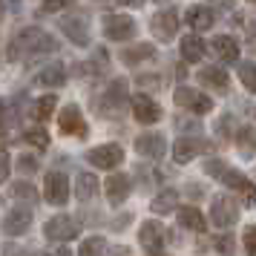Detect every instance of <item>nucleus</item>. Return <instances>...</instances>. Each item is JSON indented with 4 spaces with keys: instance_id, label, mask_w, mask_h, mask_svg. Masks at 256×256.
<instances>
[{
    "instance_id": "1",
    "label": "nucleus",
    "mask_w": 256,
    "mask_h": 256,
    "mask_svg": "<svg viewBox=\"0 0 256 256\" xmlns=\"http://www.w3.org/2000/svg\"><path fill=\"white\" fill-rule=\"evenodd\" d=\"M55 49H58V44H55V38L49 35V32L38 29V26H26V29H20L12 38V44L6 46V58L20 60L24 55H46V52H55Z\"/></svg>"
},
{
    "instance_id": "2",
    "label": "nucleus",
    "mask_w": 256,
    "mask_h": 256,
    "mask_svg": "<svg viewBox=\"0 0 256 256\" xmlns=\"http://www.w3.org/2000/svg\"><path fill=\"white\" fill-rule=\"evenodd\" d=\"M204 173H208L210 178L222 182L224 187L236 190V193L242 196L244 208H256V184L248 178V176H242L239 170H230L222 158H208V162H204Z\"/></svg>"
},
{
    "instance_id": "3",
    "label": "nucleus",
    "mask_w": 256,
    "mask_h": 256,
    "mask_svg": "<svg viewBox=\"0 0 256 256\" xmlns=\"http://www.w3.org/2000/svg\"><path fill=\"white\" fill-rule=\"evenodd\" d=\"M95 104H98V112L106 116V118L121 116V110H124V104H127V81H124V78H116L104 92L98 95Z\"/></svg>"
},
{
    "instance_id": "4",
    "label": "nucleus",
    "mask_w": 256,
    "mask_h": 256,
    "mask_svg": "<svg viewBox=\"0 0 256 256\" xmlns=\"http://www.w3.org/2000/svg\"><path fill=\"white\" fill-rule=\"evenodd\" d=\"M239 219V204L224 193H216L210 198V224L213 228H233V222Z\"/></svg>"
},
{
    "instance_id": "5",
    "label": "nucleus",
    "mask_w": 256,
    "mask_h": 256,
    "mask_svg": "<svg viewBox=\"0 0 256 256\" xmlns=\"http://www.w3.org/2000/svg\"><path fill=\"white\" fill-rule=\"evenodd\" d=\"M78 233H81L78 219H72L66 213H58V216H52V219L44 224V236H46L49 242H70Z\"/></svg>"
},
{
    "instance_id": "6",
    "label": "nucleus",
    "mask_w": 256,
    "mask_h": 256,
    "mask_svg": "<svg viewBox=\"0 0 256 256\" xmlns=\"http://www.w3.org/2000/svg\"><path fill=\"white\" fill-rule=\"evenodd\" d=\"M86 162L92 164L95 170H116L124 162V147L121 144H101V147H92L86 152Z\"/></svg>"
},
{
    "instance_id": "7",
    "label": "nucleus",
    "mask_w": 256,
    "mask_h": 256,
    "mask_svg": "<svg viewBox=\"0 0 256 256\" xmlns=\"http://www.w3.org/2000/svg\"><path fill=\"white\" fill-rule=\"evenodd\" d=\"M173 101L178 106H184L187 112H193V116H204L213 110V101H210V95L198 92V90H190V86H178L173 95Z\"/></svg>"
},
{
    "instance_id": "8",
    "label": "nucleus",
    "mask_w": 256,
    "mask_h": 256,
    "mask_svg": "<svg viewBox=\"0 0 256 256\" xmlns=\"http://www.w3.org/2000/svg\"><path fill=\"white\" fill-rule=\"evenodd\" d=\"M104 35L106 40H132L136 38V20L130 14H106L104 18Z\"/></svg>"
},
{
    "instance_id": "9",
    "label": "nucleus",
    "mask_w": 256,
    "mask_h": 256,
    "mask_svg": "<svg viewBox=\"0 0 256 256\" xmlns=\"http://www.w3.org/2000/svg\"><path fill=\"white\" fill-rule=\"evenodd\" d=\"M58 130L64 136H72V138H86V121H84V112L75 104H66L58 112Z\"/></svg>"
},
{
    "instance_id": "10",
    "label": "nucleus",
    "mask_w": 256,
    "mask_h": 256,
    "mask_svg": "<svg viewBox=\"0 0 256 256\" xmlns=\"http://www.w3.org/2000/svg\"><path fill=\"white\" fill-rule=\"evenodd\" d=\"M29 224H32V208L29 204H14L3 219V233L6 236H24L29 230Z\"/></svg>"
},
{
    "instance_id": "11",
    "label": "nucleus",
    "mask_w": 256,
    "mask_h": 256,
    "mask_svg": "<svg viewBox=\"0 0 256 256\" xmlns=\"http://www.w3.org/2000/svg\"><path fill=\"white\" fill-rule=\"evenodd\" d=\"M130 106H132V116L138 124H156V121H162V106L152 101L150 95H132L130 98Z\"/></svg>"
},
{
    "instance_id": "12",
    "label": "nucleus",
    "mask_w": 256,
    "mask_h": 256,
    "mask_svg": "<svg viewBox=\"0 0 256 256\" xmlns=\"http://www.w3.org/2000/svg\"><path fill=\"white\" fill-rule=\"evenodd\" d=\"M104 193H106V202L110 204H124L130 198V193H132V178H130L127 173H116V176H110L104 182Z\"/></svg>"
},
{
    "instance_id": "13",
    "label": "nucleus",
    "mask_w": 256,
    "mask_h": 256,
    "mask_svg": "<svg viewBox=\"0 0 256 256\" xmlns=\"http://www.w3.org/2000/svg\"><path fill=\"white\" fill-rule=\"evenodd\" d=\"M178 24H182V20H178V12H176V9H164V12L152 14L150 29L158 40H173L176 32H178Z\"/></svg>"
},
{
    "instance_id": "14",
    "label": "nucleus",
    "mask_w": 256,
    "mask_h": 256,
    "mask_svg": "<svg viewBox=\"0 0 256 256\" xmlns=\"http://www.w3.org/2000/svg\"><path fill=\"white\" fill-rule=\"evenodd\" d=\"M208 150H210V144L204 138H198V136H184V138L176 141L173 158L178 164H187V162H193L196 156H202V152H208Z\"/></svg>"
},
{
    "instance_id": "15",
    "label": "nucleus",
    "mask_w": 256,
    "mask_h": 256,
    "mask_svg": "<svg viewBox=\"0 0 256 256\" xmlns=\"http://www.w3.org/2000/svg\"><path fill=\"white\" fill-rule=\"evenodd\" d=\"M138 242L144 250H150V254H158L167 242V230H164V224L158 222H141L138 228Z\"/></svg>"
},
{
    "instance_id": "16",
    "label": "nucleus",
    "mask_w": 256,
    "mask_h": 256,
    "mask_svg": "<svg viewBox=\"0 0 256 256\" xmlns=\"http://www.w3.org/2000/svg\"><path fill=\"white\" fill-rule=\"evenodd\" d=\"M136 152H138L141 158H162L164 152H167V141H164L162 132H141L138 138H136Z\"/></svg>"
},
{
    "instance_id": "17",
    "label": "nucleus",
    "mask_w": 256,
    "mask_h": 256,
    "mask_svg": "<svg viewBox=\"0 0 256 256\" xmlns=\"http://www.w3.org/2000/svg\"><path fill=\"white\" fill-rule=\"evenodd\" d=\"M44 196H46L49 204H66L70 198V178L64 173H49L46 176V184H44Z\"/></svg>"
},
{
    "instance_id": "18",
    "label": "nucleus",
    "mask_w": 256,
    "mask_h": 256,
    "mask_svg": "<svg viewBox=\"0 0 256 256\" xmlns=\"http://www.w3.org/2000/svg\"><path fill=\"white\" fill-rule=\"evenodd\" d=\"M184 20L193 32H208L210 26L216 24V14H213L210 6H190L184 12Z\"/></svg>"
},
{
    "instance_id": "19",
    "label": "nucleus",
    "mask_w": 256,
    "mask_h": 256,
    "mask_svg": "<svg viewBox=\"0 0 256 256\" xmlns=\"http://www.w3.org/2000/svg\"><path fill=\"white\" fill-rule=\"evenodd\" d=\"M60 29H64V35L70 38L75 46H86L90 44V26H86L84 18H64Z\"/></svg>"
},
{
    "instance_id": "20",
    "label": "nucleus",
    "mask_w": 256,
    "mask_h": 256,
    "mask_svg": "<svg viewBox=\"0 0 256 256\" xmlns=\"http://www.w3.org/2000/svg\"><path fill=\"white\" fill-rule=\"evenodd\" d=\"M40 86H49V90H60L64 84H66V66L64 64H49V66H44V70L38 72V78H35Z\"/></svg>"
},
{
    "instance_id": "21",
    "label": "nucleus",
    "mask_w": 256,
    "mask_h": 256,
    "mask_svg": "<svg viewBox=\"0 0 256 256\" xmlns=\"http://www.w3.org/2000/svg\"><path fill=\"white\" fill-rule=\"evenodd\" d=\"M176 216H178V228H184V230H193V233H204L208 228V219L202 216V210L198 208H178L176 210Z\"/></svg>"
},
{
    "instance_id": "22",
    "label": "nucleus",
    "mask_w": 256,
    "mask_h": 256,
    "mask_svg": "<svg viewBox=\"0 0 256 256\" xmlns=\"http://www.w3.org/2000/svg\"><path fill=\"white\" fill-rule=\"evenodd\" d=\"M198 84L202 86H210V90H219V92H228L230 78H228V72L222 70V66H208V70L198 72Z\"/></svg>"
},
{
    "instance_id": "23",
    "label": "nucleus",
    "mask_w": 256,
    "mask_h": 256,
    "mask_svg": "<svg viewBox=\"0 0 256 256\" xmlns=\"http://www.w3.org/2000/svg\"><path fill=\"white\" fill-rule=\"evenodd\" d=\"M210 46H213V52H216L224 64H236V60H239V44H236L230 35H216L210 40Z\"/></svg>"
},
{
    "instance_id": "24",
    "label": "nucleus",
    "mask_w": 256,
    "mask_h": 256,
    "mask_svg": "<svg viewBox=\"0 0 256 256\" xmlns=\"http://www.w3.org/2000/svg\"><path fill=\"white\" fill-rule=\"evenodd\" d=\"M178 49H182V58H184L187 64H198V60L204 58V52H208L204 40H202L198 35H187V38H182Z\"/></svg>"
},
{
    "instance_id": "25",
    "label": "nucleus",
    "mask_w": 256,
    "mask_h": 256,
    "mask_svg": "<svg viewBox=\"0 0 256 256\" xmlns=\"http://www.w3.org/2000/svg\"><path fill=\"white\" fill-rule=\"evenodd\" d=\"M98 193V178L92 173H78L75 178V198L78 202H92Z\"/></svg>"
},
{
    "instance_id": "26",
    "label": "nucleus",
    "mask_w": 256,
    "mask_h": 256,
    "mask_svg": "<svg viewBox=\"0 0 256 256\" xmlns=\"http://www.w3.org/2000/svg\"><path fill=\"white\" fill-rule=\"evenodd\" d=\"M150 210L156 213V216H167V213L178 210V193H176V190H162L158 196L152 198Z\"/></svg>"
},
{
    "instance_id": "27",
    "label": "nucleus",
    "mask_w": 256,
    "mask_h": 256,
    "mask_svg": "<svg viewBox=\"0 0 256 256\" xmlns=\"http://www.w3.org/2000/svg\"><path fill=\"white\" fill-rule=\"evenodd\" d=\"M150 58H156V46L152 44H136V46H130L121 52V60L130 64V66H136L141 60H150Z\"/></svg>"
},
{
    "instance_id": "28",
    "label": "nucleus",
    "mask_w": 256,
    "mask_h": 256,
    "mask_svg": "<svg viewBox=\"0 0 256 256\" xmlns=\"http://www.w3.org/2000/svg\"><path fill=\"white\" fill-rule=\"evenodd\" d=\"M236 147L244 158H254L256 156V127H242L236 132Z\"/></svg>"
},
{
    "instance_id": "29",
    "label": "nucleus",
    "mask_w": 256,
    "mask_h": 256,
    "mask_svg": "<svg viewBox=\"0 0 256 256\" xmlns=\"http://www.w3.org/2000/svg\"><path fill=\"white\" fill-rule=\"evenodd\" d=\"M20 121V110L14 106V101H0V136L9 127H14Z\"/></svg>"
},
{
    "instance_id": "30",
    "label": "nucleus",
    "mask_w": 256,
    "mask_h": 256,
    "mask_svg": "<svg viewBox=\"0 0 256 256\" xmlns=\"http://www.w3.org/2000/svg\"><path fill=\"white\" fill-rule=\"evenodd\" d=\"M55 106H58V98H55V95H40V98L35 101V106H32L35 121H46V118L55 112Z\"/></svg>"
},
{
    "instance_id": "31",
    "label": "nucleus",
    "mask_w": 256,
    "mask_h": 256,
    "mask_svg": "<svg viewBox=\"0 0 256 256\" xmlns=\"http://www.w3.org/2000/svg\"><path fill=\"white\" fill-rule=\"evenodd\" d=\"M106 239L104 236H86L78 248V256H106Z\"/></svg>"
},
{
    "instance_id": "32",
    "label": "nucleus",
    "mask_w": 256,
    "mask_h": 256,
    "mask_svg": "<svg viewBox=\"0 0 256 256\" xmlns=\"http://www.w3.org/2000/svg\"><path fill=\"white\" fill-rule=\"evenodd\" d=\"M236 72H239V81L244 84V90L256 95V64L254 60H242V64L236 66Z\"/></svg>"
},
{
    "instance_id": "33",
    "label": "nucleus",
    "mask_w": 256,
    "mask_h": 256,
    "mask_svg": "<svg viewBox=\"0 0 256 256\" xmlns=\"http://www.w3.org/2000/svg\"><path fill=\"white\" fill-rule=\"evenodd\" d=\"M12 196L20 198L24 204H38V190L32 187V182H14L12 184Z\"/></svg>"
},
{
    "instance_id": "34",
    "label": "nucleus",
    "mask_w": 256,
    "mask_h": 256,
    "mask_svg": "<svg viewBox=\"0 0 256 256\" xmlns=\"http://www.w3.org/2000/svg\"><path fill=\"white\" fill-rule=\"evenodd\" d=\"M26 141H29V144H35L38 150H44V147H49V136H46V132H44L40 127L26 130Z\"/></svg>"
},
{
    "instance_id": "35",
    "label": "nucleus",
    "mask_w": 256,
    "mask_h": 256,
    "mask_svg": "<svg viewBox=\"0 0 256 256\" xmlns=\"http://www.w3.org/2000/svg\"><path fill=\"white\" fill-rule=\"evenodd\" d=\"M242 244H244V254H248V256H256V224H250V228H244Z\"/></svg>"
},
{
    "instance_id": "36",
    "label": "nucleus",
    "mask_w": 256,
    "mask_h": 256,
    "mask_svg": "<svg viewBox=\"0 0 256 256\" xmlns=\"http://www.w3.org/2000/svg\"><path fill=\"white\" fill-rule=\"evenodd\" d=\"M213 248H219L222 256H233V236H213Z\"/></svg>"
},
{
    "instance_id": "37",
    "label": "nucleus",
    "mask_w": 256,
    "mask_h": 256,
    "mask_svg": "<svg viewBox=\"0 0 256 256\" xmlns=\"http://www.w3.org/2000/svg\"><path fill=\"white\" fill-rule=\"evenodd\" d=\"M9 173H12V156L6 150H0V184L9 178Z\"/></svg>"
},
{
    "instance_id": "38",
    "label": "nucleus",
    "mask_w": 256,
    "mask_h": 256,
    "mask_svg": "<svg viewBox=\"0 0 256 256\" xmlns=\"http://www.w3.org/2000/svg\"><path fill=\"white\" fill-rule=\"evenodd\" d=\"M18 170H20V173H35L38 170V158L35 156H20V158H18Z\"/></svg>"
},
{
    "instance_id": "39",
    "label": "nucleus",
    "mask_w": 256,
    "mask_h": 256,
    "mask_svg": "<svg viewBox=\"0 0 256 256\" xmlns=\"http://www.w3.org/2000/svg\"><path fill=\"white\" fill-rule=\"evenodd\" d=\"M72 0H44V6H40V12H60V9H66Z\"/></svg>"
},
{
    "instance_id": "40",
    "label": "nucleus",
    "mask_w": 256,
    "mask_h": 256,
    "mask_svg": "<svg viewBox=\"0 0 256 256\" xmlns=\"http://www.w3.org/2000/svg\"><path fill=\"white\" fill-rule=\"evenodd\" d=\"M216 9H222V12H233V0H210Z\"/></svg>"
},
{
    "instance_id": "41",
    "label": "nucleus",
    "mask_w": 256,
    "mask_h": 256,
    "mask_svg": "<svg viewBox=\"0 0 256 256\" xmlns=\"http://www.w3.org/2000/svg\"><path fill=\"white\" fill-rule=\"evenodd\" d=\"M20 254H24V250H20L18 244H6V248H3V256H20Z\"/></svg>"
},
{
    "instance_id": "42",
    "label": "nucleus",
    "mask_w": 256,
    "mask_h": 256,
    "mask_svg": "<svg viewBox=\"0 0 256 256\" xmlns=\"http://www.w3.org/2000/svg\"><path fill=\"white\" fill-rule=\"evenodd\" d=\"M121 6H130V9H141L144 6V0H118Z\"/></svg>"
},
{
    "instance_id": "43",
    "label": "nucleus",
    "mask_w": 256,
    "mask_h": 256,
    "mask_svg": "<svg viewBox=\"0 0 256 256\" xmlns=\"http://www.w3.org/2000/svg\"><path fill=\"white\" fill-rule=\"evenodd\" d=\"M127 254H130V248H124V244H118V248H112V250H110L106 256H127Z\"/></svg>"
},
{
    "instance_id": "44",
    "label": "nucleus",
    "mask_w": 256,
    "mask_h": 256,
    "mask_svg": "<svg viewBox=\"0 0 256 256\" xmlns=\"http://www.w3.org/2000/svg\"><path fill=\"white\" fill-rule=\"evenodd\" d=\"M138 84H144V86H156L158 78H138Z\"/></svg>"
},
{
    "instance_id": "45",
    "label": "nucleus",
    "mask_w": 256,
    "mask_h": 256,
    "mask_svg": "<svg viewBox=\"0 0 256 256\" xmlns=\"http://www.w3.org/2000/svg\"><path fill=\"white\" fill-rule=\"evenodd\" d=\"M55 256H72V250H70V248H60V250H58Z\"/></svg>"
},
{
    "instance_id": "46",
    "label": "nucleus",
    "mask_w": 256,
    "mask_h": 256,
    "mask_svg": "<svg viewBox=\"0 0 256 256\" xmlns=\"http://www.w3.org/2000/svg\"><path fill=\"white\" fill-rule=\"evenodd\" d=\"M29 256H46V254H40V250H32V254H29Z\"/></svg>"
},
{
    "instance_id": "47",
    "label": "nucleus",
    "mask_w": 256,
    "mask_h": 256,
    "mask_svg": "<svg viewBox=\"0 0 256 256\" xmlns=\"http://www.w3.org/2000/svg\"><path fill=\"white\" fill-rule=\"evenodd\" d=\"M0 14H3V0H0Z\"/></svg>"
},
{
    "instance_id": "48",
    "label": "nucleus",
    "mask_w": 256,
    "mask_h": 256,
    "mask_svg": "<svg viewBox=\"0 0 256 256\" xmlns=\"http://www.w3.org/2000/svg\"><path fill=\"white\" fill-rule=\"evenodd\" d=\"M18 3H20V0H12V6H18Z\"/></svg>"
},
{
    "instance_id": "49",
    "label": "nucleus",
    "mask_w": 256,
    "mask_h": 256,
    "mask_svg": "<svg viewBox=\"0 0 256 256\" xmlns=\"http://www.w3.org/2000/svg\"><path fill=\"white\" fill-rule=\"evenodd\" d=\"M150 256H164V254H150Z\"/></svg>"
},
{
    "instance_id": "50",
    "label": "nucleus",
    "mask_w": 256,
    "mask_h": 256,
    "mask_svg": "<svg viewBox=\"0 0 256 256\" xmlns=\"http://www.w3.org/2000/svg\"><path fill=\"white\" fill-rule=\"evenodd\" d=\"M250 3H256V0H250Z\"/></svg>"
},
{
    "instance_id": "51",
    "label": "nucleus",
    "mask_w": 256,
    "mask_h": 256,
    "mask_svg": "<svg viewBox=\"0 0 256 256\" xmlns=\"http://www.w3.org/2000/svg\"><path fill=\"white\" fill-rule=\"evenodd\" d=\"M158 3H164V0H158Z\"/></svg>"
}]
</instances>
